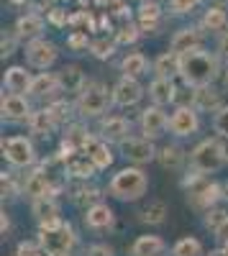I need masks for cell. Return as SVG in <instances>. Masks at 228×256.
I'll use <instances>...</instances> for the list:
<instances>
[{"label": "cell", "mask_w": 228, "mask_h": 256, "mask_svg": "<svg viewBox=\"0 0 228 256\" xmlns=\"http://www.w3.org/2000/svg\"><path fill=\"white\" fill-rule=\"evenodd\" d=\"M113 220H116V216H113V210L106 202H95V205H90L85 210V226L90 230H95V233L108 230L113 226Z\"/></svg>", "instance_id": "obj_22"}, {"label": "cell", "mask_w": 228, "mask_h": 256, "mask_svg": "<svg viewBox=\"0 0 228 256\" xmlns=\"http://www.w3.org/2000/svg\"><path fill=\"white\" fill-rule=\"evenodd\" d=\"M110 102H113V90H108L98 80H90L77 95V113L82 118H102L108 113Z\"/></svg>", "instance_id": "obj_5"}, {"label": "cell", "mask_w": 228, "mask_h": 256, "mask_svg": "<svg viewBox=\"0 0 228 256\" xmlns=\"http://www.w3.org/2000/svg\"><path fill=\"white\" fill-rule=\"evenodd\" d=\"M92 134L82 123H70L64 136H62V148L59 152H74V148H85L90 144Z\"/></svg>", "instance_id": "obj_30"}, {"label": "cell", "mask_w": 228, "mask_h": 256, "mask_svg": "<svg viewBox=\"0 0 228 256\" xmlns=\"http://www.w3.org/2000/svg\"><path fill=\"white\" fill-rule=\"evenodd\" d=\"M59 84H62V92H72V95H80L82 88L88 84L85 80V72H82L77 64H67V67H62L59 72Z\"/></svg>", "instance_id": "obj_28"}, {"label": "cell", "mask_w": 228, "mask_h": 256, "mask_svg": "<svg viewBox=\"0 0 228 256\" xmlns=\"http://www.w3.org/2000/svg\"><path fill=\"white\" fill-rule=\"evenodd\" d=\"M138 126H141V136L156 141V138H162L164 134L170 131V116L164 113L162 105H149V108L141 113Z\"/></svg>", "instance_id": "obj_11"}, {"label": "cell", "mask_w": 228, "mask_h": 256, "mask_svg": "<svg viewBox=\"0 0 228 256\" xmlns=\"http://www.w3.org/2000/svg\"><path fill=\"white\" fill-rule=\"evenodd\" d=\"M152 67H154V74H156V77L174 80V77H180V74H182V56H180V54H174V52L170 49V52L159 54V56L154 59Z\"/></svg>", "instance_id": "obj_29"}, {"label": "cell", "mask_w": 228, "mask_h": 256, "mask_svg": "<svg viewBox=\"0 0 228 256\" xmlns=\"http://www.w3.org/2000/svg\"><path fill=\"white\" fill-rule=\"evenodd\" d=\"M141 28H138V24H131V20H123L120 24V28L116 31V41L118 44H123V46H128V44H136V41L141 38Z\"/></svg>", "instance_id": "obj_38"}, {"label": "cell", "mask_w": 228, "mask_h": 256, "mask_svg": "<svg viewBox=\"0 0 228 256\" xmlns=\"http://www.w3.org/2000/svg\"><path fill=\"white\" fill-rule=\"evenodd\" d=\"M85 152L90 154V159L98 164V169L102 172V169H108L110 164H113V152H110V144L106 141V138H100V136H92L90 138V144L85 146Z\"/></svg>", "instance_id": "obj_31"}, {"label": "cell", "mask_w": 228, "mask_h": 256, "mask_svg": "<svg viewBox=\"0 0 228 256\" xmlns=\"http://www.w3.org/2000/svg\"><path fill=\"white\" fill-rule=\"evenodd\" d=\"M182 190H184V195H188V202L200 212L216 208L218 200H223V184L208 180V174L198 172V169H190V172L184 174Z\"/></svg>", "instance_id": "obj_2"}, {"label": "cell", "mask_w": 228, "mask_h": 256, "mask_svg": "<svg viewBox=\"0 0 228 256\" xmlns=\"http://www.w3.org/2000/svg\"><path fill=\"white\" fill-rule=\"evenodd\" d=\"M156 162H159L162 169H170V172H180L182 164L188 162V154H184L177 144H167V146H162V148H159Z\"/></svg>", "instance_id": "obj_32"}, {"label": "cell", "mask_w": 228, "mask_h": 256, "mask_svg": "<svg viewBox=\"0 0 228 256\" xmlns=\"http://www.w3.org/2000/svg\"><path fill=\"white\" fill-rule=\"evenodd\" d=\"M228 220V210L223 208H210V210H205V218H202V226L208 228L210 233H218V228Z\"/></svg>", "instance_id": "obj_39"}, {"label": "cell", "mask_w": 228, "mask_h": 256, "mask_svg": "<svg viewBox=\"0 0 228 256\" xmlns=\"http://www.w3.org/2000/svg\"><path fill=\"white\" fill-rule=\"evenodd\" d=\"M116 46H118L116 36H113V38H108V36H98V38H92V44H90V54H92L95 59H110L113 52H116Z\"/></svg>", "instance_id": "obj_36"}, {"label": "cell", "mask_w": 228, "mask_h": 256, "mask_svg": "<svg viewBox=\"0 0 228 256\" xmlns=\"http://www.w3.org/2000/svg\"><path fill=\"white\" fill-rule=\"evenodd\" d=\"M202 3H205V0H170V10H172L174 16H190V13H195Z\"/></svg>", "instance_id": "obj_43"}, {"label": "cell", "mask_w": 228, "mask_h": 256, "mask_svg": "<svg viewBox=\"0 0 228 256\" xmlns=\"http://www.w3.org/2000/svg\"><path fill=\"white\" fill-rule=\"evenodd\" d=\"M167 216H170L167 202H162V200H152L149 205H144L138 210V220L146 223V226H162L164 220H167Z\"/></svg>", "instance_id": "obj_34"}, {"label": "cell", "mask_w": 228, "mask_h": 256, "mask_svg": "<svg viewBox=\"0 0 228 256\" xmlns=\"http://www.w3.org/2000/svg\"><path fill=\"white\" fill-rule=\"evenodd\" d=\"M228 3V0H216V6H226Z\"/></svg>", "instance_id": "obj_55"}, {"label": "cell", "mask_w": 228, "mask_h": 256, "mask_svg": "<svg viewBox=\"0 0 228 256\" xmlns=\"http://www.w3.org/2000/svg\"><path fill=\"white\" fill-rule=\"evenodd\" d=\"M70 13L64 10V8H52L49 13H46V20H49V24L52 26H56V28H67L70 26Z\"/></svg>", "instance_id": "obj_47"}, {"label": "cell", "mask_w": 228, "mask_h": 256, "mask_svg": "<svg viewBox=\"0 0 228 256\" xmlns=\"http://www.w3.org/2000/svg\"><path fill=\"white\" fill-rule=\"evenodd\" d=\"M31 212H34L38 228L54 226V223L62 220V208H59L56 198H38V200H31Z\"/></svg>", "instance_id": "obj_19"}, {"label": "cell", "mask_w": 228, "mask_h": 256, "mask_svg": "<svg viewBox=\"0 0 228 256\" xmlns=\"http://www.w3.org/2000/svg\"><path fill=\"white\" fill-rule=\"evenodd\" d=\"M141 3H159V0H141Z\"/></svg>", "instance_id": "obj_58"}, {"label": "cell", "mask_w": 228, "mask_h": 256, "mask_svg": "<svg viewBox=\"0 0 228 256\" xmlns=\"http://www.w3.org/2000/svg\"><path fill=\"white\" fill-rule=\"evenodd\" d=\"M64 156V169L70 180H92L100 169L98 164L90 159V154L85 148H74V152H59Z\"/></svg>", "instance_id": "obj_10"}, {"label": "cell", "mask_w": 228, "mask_h": 256, "mask_svg": "<svg viewBox=\"0 0 228 256\" xmlns=\"http://www.w3.org/2000/svg\"><path fill=\"white\" fill-rule=\"evenodd\" d=\"M26 123H28V128H31V134H34V136H41V138L49 136L54 128H56V120H54V116H52V110L46 108V105H44V108H38V110H34Z\"/></svg>", "instance_id": "obj_33"}, {"label": "cell", "mask_w": 228, "mask_h": 256, "mask_svg": "<svg viewBox=\"0 0 228 256\" xmlns=\"http://www.w3.org/2000/svg\"><path fill=\"white\" fill-rule=\"evenodd\" d=\"M3 148V156L10 166L16 169H31L36 164V148L34 144L26 138V136H10V138H3L0 144Z\"/></svg>", "instance_id": "obj_7"}, {"label": "cell", "mask_w": 228, "mask_h": 256, "mask_svg": "<svg viewBox=\"0 0 228 256\" xmlns=\"http://www.w3.org/2000/svg\"><path fill=\"white\" fill-rule=\"evenodd\" d=\"M202 41H205L202 26H182L180 31H174V36H172V41H170V49L182 56V54H188V52H192V49H200Z\"/></svg>", "instance_id": "obj_15"}, {"label": "cell", "mask_w": 228, "mask_h": 256, "mask_svg": "<svg viewBox=\"0 0 228 256\" xmlns=\"http://www.w3.org/2000/svg\"><path fill=\"white\" fill-rule=\"evenodd\" d=\"M31 105L26 100V95H16V92H6L3 102H0V116L6 123H24L31 118Z\"/></svg>", "instance_id": "obj_14"}, {"label": "cell", "mask_w": 228, "mask_h": 256, "mask_svg": "<svg viewBox=\"0 0 228 256\" xmlns=\"http://www.w3.org/2000/svg\"><path fill=\"white\" fill-rule=\"evenodd\" d=\"M149 190V177L141 166H126L113 174L108 184V195H113L120 202H136L146 195Z\"/></svg>", "instance_id": "obj_3"}, {"label": "cell", "mask_w": 228, "mask_h": 256, "mask_svg": "<svg viewBox=\"0 0 228 256\" xmlns=\"http://www.w3.org/2000/svg\"><path fill=\"white\" fill-rule=\"evenodd\" d=\"M18 34H16V28L13 31H3V38H0V56L3 59H8L13 52H16V46H18Z\"/></svg>", "instance_id": "obj_45"}, {"label": "cell", "mask_w": 228, "mask_h": 256, "mask_svg": "<svg viewBox=\"0 0 228 256\" xmlns=\"http://www.w3.org/2000/svg\"><path fill=\"white\" fill-rule=\"evenodd\" d=\"M70 26H72V31L90 34V31H95V18H92L88 10H80V13H72V18H70Z\"/></svg>", "instance_id": "obj_40"}, {"label": "cell", "mask_w": 228, "mask_h": 256, "mask_svg": "<svg viewBox=\"0 0 228 256\" xmlns=\"http://www.w3.org/2000/svg\"><path fill=\"white\" fill-rule=\"evenodd\" d=\"M46 108L52 110V116H54V120H56V126H62V123H67L70 120V102L67 100H62V98H54V100H49L46 102Z\"/></svg>", "instance_id": "obj_41"}, {"label": "cell", "mask_w": 228, "mask_h": 256, "mask_svg": "<svg viewBox=\"0 0 228 256\" xmlns=\"http://www.w3.org/2000/svg\"><path fill=\"white\" fill-rule=\"evenodd\" d=\"M200 26H202L205 34H216V36L226 34L228 31V13H226V8L216 6V3L208 6L205 13H202V18H200Z\"/></svg>", "instance_id": "obj_23"}, {"label": "cell", "mask_w": 228, "mask_h": 256, "mask_svg": "<svg viewBox=\"0 0 228 256\" xmlns=\"http://www.w3.org/2000/svg\"><path fill=\"white\" fill-rule=\"evenodd\" d=\"M120 72L126 74V77H144L149 72V59L144 56L141 52H131V54H126L123 56V62H120Z\"/></svg>", "instance_id": "obj_35"}, {"label": "cell", "mask_w": 228, "mask_h": 256, "mask_svg": "<svg viewBox=\"0 0 228 256\" xmlns=\"http://www.w3.org/2000/svg\"><path fill=\"white\" fill-rule=\"evenodd\" d=\"M200 131V110L195 105H177V110L170 116V134L177 138H188Z\"/></svg>", "instance_id": "obj_9"}, {"label": "cell", "mask_w": 228, "mask_h": 256, "mask_svg": "<svg viewBox=\"0 0 228 256\" xmlns=\"http://www.w3.org/2000/svg\"><path fill=\"white\" fill-rule=\"evenodd\" d=\"M216 238H218V241H220L223 246H228V220H226V223H223V226L218 228V233H216Z\"/></svg>", "instance_id": "obj_51"}, {"label": "cell", "mask_w": 228, "mask_h": 256, "mask_svg": "<svg viewBox=\"0 0 228 256\" xmlns=\"http://www.w3.org/2000/svg\"><path fill=\"white\" fill-rule=\"evenodd\" d=\"M218 56L223 62H228V31L218 36Z\"/></svg>", "instance_id": "obj_50"}, {"label": "cell", "mask_w": 228, "mask_h": 256, "mask_svg": "<svg viewBox=\"0 0 228 256\" xmlns=\"http://www.w3.org/2000/svg\"><path fill=\"white\" fill-rule=\"evenodd\" d=\"M213 131L220 138H228V105H223V108L213 116Z\"/></svg>", "instance_id": "obj_46"}, {"label": "cell", "mask_w": 228, "mask_h": 256, "mask_svg": "<svg viewBox=\"0 0 228 256\" xmlns=\"http://www.w3.org/2000/svg\"><path fill=\"white\" fill-rule=\"evenodd\" d=\"M226 90H228V72H226Z\"/></svg>", "instance_id": "obj_60"}, {"label": "cell", "mask_w": 228, "mask_h": 256, "mask_svg": "<svg viewBox=\"0 0 228 256\" xmlns=\"http://www.w3.org/2000/svg\"><path fill=\"white\" fill-rule=\"evenodd\" d=\"M136 24L144 34H159L164 26V10L159 3H141L136 10Z\"/></svg>", "instance_id": "obj_18"}, {"label": "cell", "mask_w": 228, "mask_h": 256, "mask_svg": "<svg viewBox=\"0 0 228 256\" xmlns=\"http://www.w3.org/2000/svg\"><path fill=\"white\" fill-rule=\"evenodd\" d=\"M10 3H18L20 6V3H28V0H10Z\"/></svg>", "instance_id": "obj_56"}, {"label": "cell", "mask_w": 228, "mask_h": 256, "mask_svg": "<svg viewBox=\"0 0 228 256\" xmlns=\"http://www.w3.org/2000/svg\"><path fill=\"white\" fill-rule=\"evenodd\" d=\"M59 92H62L59 74H52V72H46V70L34 77L31 90H28V95H31V98H38V100H54Z\"/></svg>", "instance_id": "obj_20"}, {"label": "cell", "mask_w": 228, "mask_h": 256, "mask_svg": "<svg viewBox=\"0 0 228 256\" xmlns=\"http://www.w3.org/2000/svg\"><path fill=\"white\" fill-rule=\"evenodd\" d=\"M226 162V144L218 138H202L192 152H190V169H198L202 174H213L223 169Z\"/></svg>", "instance_id": "obj_6"}, {"label": "cell", "mask_w": 228, "mask_h": 256, "mask_svg": "<svg viewBox=\"0 0 228 256\" xmlns=\"http://www.w3.org/2000/svg\"><path fill=\"white\" fill-rule=\"evenodd\" d=\"M144 98V88L141 82L136 77H126L123 74L116 88H113V105H118V108H134V105H138Z\"/></svg>", "instance_id": "obj_13"}, {"label": "cell", "mask_w": 228, "mask_h": 256, "mask_svg": "<svg viewBox=\"0 0 228 256\" xmlns=\"http://www.w3.org/2000/svg\"><path fill=\"white\" fill-rule=\"evenodd\" d=\"M100 138H106L108 144H123L126 138H131V123L120 116H110L100 120Z\"/></svg>", "instance_id": "obj_17"}, {"label": "cell", "mask_w": 228, "mask_h": 256, "mask_svg": "<svg viewBox=\"0 0 228 256\" xmlns=\"http://www.w3.org/2000/svg\"><path fill=\"white\" fill-rule=\"evenodd\" d=\"M82 256H113V248L106 246V244H92L82 251Z\"/></svg>", "instance_id": "obj_49"}, {"label": "cell", "mask_w": 228, "mask_h": 256, "mask_svg": "<svg viewBox=\"0 0 228 256\" xmlns=\"http://www.w3.org/2000/svg\"><path fill=\"white\" fill-rule=\"evenodd\" d=\"M220 56L205 52L202 46L200 49H192L188 54H182V74L180 80L190 88H202V84H213L218 72H220V64H218Z\"/></svg>", "instance_id": "obj_1"}, {"label": "cell", "mask_w": 228, "mask_h": 256, "mask_svg": "<svg viewBox=\"0 0 228 256\" xmlns=\"http://www.w3.org/2000/svg\"><path fill=\"white\" fill-rule=\"evenodd\" d=\"M0 230H3V236H8V230H10V218L6 210H3V220H0Z\"/></svg>", "instance_id": "obj_52"}, {"label": "cell", "mask_w": 228, "mask_h": 256, "mask_svg": "<svg viewBox=\"0 0 228 256\" xmlns=\"http://www.w3.org/2000/svg\"><path fill=\"white\" fill-rule=\"evenodd\" d=\"M41 256H54V254H46V251H41Z\"/></svg>", "instance_id": "obj_59"}, {"label": "cell", "mask_w": 228, "mask_h": 256, "mask_svg": "<svg viewBox=\"0 0 228 256\" xmlns=\"http://www.w3.org/2000/svg\"><path fill=\"white\" fill-rule=\"evenodd\" d=\"M90 44L92 41L88 38V34H80V31H72L67 36V46L74 52V54H82V52H90Z\"/></svg>", "instance_id": "obj_44"}, {"label": "cell", "mask_w": 228, "mask_h": 256, "mask_svg": "<svg viewBox=\"0 0 228 256\" xmlns=\"http://www.w3.org/2000/svg\"><path fill=\"white\" fill-rule=\"evenodd\" d=\"M56 56H59L56 46L46 38H34V41L26 44V62L34 70H49L56 62Z\"/></svg>", "instance_id": "obj_12"}, {"label": "cell", "mask_w": 228, "mask_h": 256, "mask_svg": "<svg viewBox=\"0 0 228 256\" xmlns=\"http://www.w3.org/2000/svg\"><path fill=\"white\" fill-rule=\"evenodd\" d=\"M156 154H159V148L146 136H131V138H126L120 144V156L126 162H131V164H136V166L154 162Z\"/></svg>", "instance_id": "obj_8"}, {"label": "cell", "mask_w": 228, "mask_h": 256, "mask_svg": "<svg viewBox=\"0 0 228 256\" xmlns=\"http://www.w3.org/2000/svg\"><path fill=\"white\" fill-rule=\"evenodd\" d=\"M64 192H67V198H70L77 208H85V210H88L90 205L100 202V190L92 187V184H88V180H72V182H67Z\"/></svg>", "instance_id": "obj_16"}, {"label": "cell", "mask_w": 228, "mask_h": 256, "mask_svg": "<svg viewBox=\"0 0 228 256\" xmlns=\"http://www.w3.org/2000/svg\"><path fill=\"white\" fill-rule=\"evenodd\" d=\"M31 82H34V77H31V72H26V67H8L6 77H3V88L16 95H28Z\"/></svg>", "instance_id": "obj_25"}, {"label": "cell", "mask_w": 228, "mask_h": 256, "mask_svg": "<svg viewBox=\"0 0 228 256\" xmlns=\"http://www.w3.org/2000/svg\"><path fill=\"white\" fill-rule=\"evenodd\" d=\"M38 246L41 251H46V254H54V256H70L72 248L77 246V233L70 223L64 220H59L54 226H44V228H38Z\"/></svg>", "instance_id": "obj_4"}, {"label": "cell", "mask_w": 228, "mask_h": 256, "mask_svg": "<svg viewBox=\"0 0 228 256\" xmlns=\"http://www.w3.org/2000/svg\"><path fill=\"white\" fill-rule=\"evenodd\" d=\"M205 256H228V246H223V244H220L218 248H213L210 254H205Z\"/></svg>", "instance_id": "obj_53"}, {"label": "cell", "mask_w": 228, "mask_h": 256, "mask_svg": "<svg viewBox=\"0 0 228 256\" xmlns=\"http://www.w3.org/2000/svg\"><path fill=\"white\" fill-rule=\"evenodd\" d=\"M172 256H205V251H202V244L198 238L184 236L172 246Z\"/></svg>", "instance_id": "obj_37"}, {"label": "cell", "mask_w": 228, "mask_h": 256, "mask_svg": "<svg viewBox=\"0 0 228 256\" xmlns=\"http://www.w3.org/2000/svg\"><path fill=\"white\" fill-rule=\"evenodd\" d=\"M223 200H226V202H228V180H226V182H223Z\"/></svg>", "instance_id": "obj_54"}, {"label": "cell", "mask_w": 228, "mask_h": 256, "mask_svg": "<svg viewBox=\"0 0 228 256\" xmlns=\"http://www.w3.org/2000/svg\"><path fill=\"white\" fill-rule=\"evenodd\" d=\"M192 105L200 113H218L223 108V98H220V92L213 88V84H202V88H195Z\"/></svg>", "instance_id": "obj_24"}, {"label": "cell", "mask_w": 228, "mask_h": 256, "mask_svg": "<svg viewBox=\"0 0 228 256\" xmlns=\"http://www.w3.org/2000/svg\"><path fill=\"white\" fill-rule=\"evenodd\" d=\"M226 162H228V138H226Z\"/></svg>", "instance_id": "obj_57"}, {"label": "cell", "mask_w": 228, "mask_h": 256, "mask_svg": "<svg viewBox=\"0 0 228 256\" xmlns=\"http://www.w3.org/2000/svg\"><path fill=\"white\" fill-rule=\"evenodd\" d=\"M170 246L164 244L162 236H138L131 244V256H167Z\"/></svg>", "instance_id": "obj_26"}, {"label": "cell", "mask_w": 228, "mask_h": 256, "mask_svg": "<svg viewBox=\"0 0 228 256\" xmlns=\"http://www.w3.org/2000/svg\"><path fill=\"white\" fill-rule=\"evenodd\" d=\"M44 26H46V20L41 18L38 13H24V16H18L16 20V34L20 41H34V38H41V34H44Z\"/></svg>", "instance_id": "obj_21"}, {"label": "cell", "mask_w": 228, "mask_h": 256, "mask_svg": "<svg viewBox=\"0 0 228 256\" xmlns=\"http://www.w3.org/2000/svg\"><path fill=\"white\" fill-rule=\"evenodd\" d=\"M0 187H3V200H13V198H18L20 192H24V187L16 184V174L13 172H3V177H0Z\"/></svg>", "instance_id": "obj_42"}, {"label": "cell", "mask_w": 228, "mask_h": 256, "mask_svg": "<svg viewBox=\"0 0 228 256\" xmlns=\"http://www.w3.org/2000/svg\"><path fill=\"white\" fill-rule=\"evenodd\" d=\"M174 95H177V84L174 80H167V77H154L152 84H149V98L154 105H172L174 102Z\"/></svg>", "instance_id": "obj_27"}, {"label": "cell", "mask_w": 228, "mask_h": 256, "mask_svg": "<svg viewBox=\"0 0 228 256\" xmlns=\"http://www.w3.org/2000/svg\"><path fill=\"white\" fill-rule=\"evenodd\" d=\"M13 256H41V246L38 241H24V244H18Z\"/></svg>", "instance_id": "obj_48"}]
</instances>
